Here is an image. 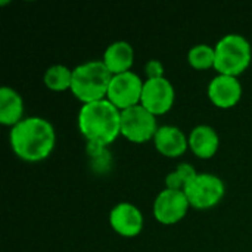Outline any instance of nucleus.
<instances>
[{
  "instance_id": "1",
  "label": "nucleus",
  "mask_w": 252,
  "mask_h": 252,
  "mask_svg": "<svg viewBox=\"0 0 252 252\" xmlns=\"http://www.w3.org/2000/svg\"><path fill=\"white\" fill-rule=\"evenodd\" d=\"M9 142L13 154L25 162L44 161L56 143L53 126L41 117H27L12 127Z\"/></svg>"
},
{
  "instance_id": "2",
  "label": "nucleus",
  "mask_w": 252,
  "mask_h": 252,
  "mask_svg": "<svg viewBox=\"0 0 252 252\" xmlns=\"http://www.w3.org/2000/svg\"><path fill=\"white\" fill-rule=\"evenodd\" d=\"M78 130L89 143L106 148L121 136V111L108 99L83 105L78 112Z\"/></svg>"
},
{
  "instance_id": "3",
  "label": "nucleus",
  "mask_w": 252,
  "mask_h": 252,
  "mask_svg": "<svg viewBox=\"0 0 252 252\" xmlns=\"http://www.w3.org/2000/svg\"><path fill=\"white\" fill-rule=\"evenodd\" d=\"M112 74L102 61H89L72 69L71 93L83 105L106 99Z\"/></svg>"
},
{
  "instance_id": "4",
  "label": "nucleus",
  "mask_w": 252,
  "mask_h": 252,
  "mask_svg": "<svg viewBox=\"0 0 252 252\" xmlns=\"http://www.w3.org/2000/svg\"><path fill=\"white\" fill-rule=\"evenodd\" d=\"M217 74L239 77L252 62L251 43L241 34H227L214 46Z\"/></svg>"
},
{
  "instance_id": "5",
  "label": "nucleus",
  "mask_w": 252,
  "mask_h": 252,
  "mask_svg": "<svg viewBox=\"0 0 252 252\" xmlns=\"http://www.w3.org/2000/svg\"><path fill=\"white\" fill-rule=\"evenodd\" d=\"M189 205L195 210H210L221 202L226 195L224 182L211 173H198V176L185 189Z\"/></svg>"
},
{
  "instance_id": "6",
  "label": "nucleus",
  "mask_w": 252,
  "mask_h": 252,
  "mask_svg": "<svg viewBox=\"0 0 252 252\" xmlns=\"http://www.w3.org/2000/svg\"><path fill=\"white\" fill-rule=\"evenodd\" d=\"M158 128L157 117L142 105L121 111V136L131 143L140 145L154 140Z\"/></svg>"
},
{
  "instance_id": "7",
  "label": "nucleus",
  "mask_w": 252,
  "mask_h": 252,
  "mask_svg": "<svg viewBox=\"0 0 252 252\" xmlns=\"http://www.w3.org/2000/svg\"><path fill=\"white\" fill-rule=\"evenodd\" d=\"M143 84L145 81L140 78V75L133 71L112 75L106 99L120 111H126L140 105Z\"/></svg>"
},
{
  "instance_id": "8",
  "label": "nucleus",
  "mask_w": 252,
  "mask_h": 252,
  "mask_svg": "<svg viewBox=\"0 0 252 252\" xmlns=\"http://www.w3.org/2000/svg\"><path fill=\"white\" fill-rule=\"evenodd\" d=\"M189 201L183 190L164 189L154 201V217L158 223L171 226L182 221L189 211Z\"/></svg>"
},
{
  "instance_id": "9",
  "label": "nucleus",
  "mask_w": 252,
  "mask_h": 252,
  "mask_svg": "<svg viewBox=\"0 0 252 252\" xmlns=\"http://www.w3.org/2000/svg\"><path fill=\"white\" fill-rule=\"evenodd\" d=\"M176 100L174 86L168 78L145 80L140 105L155 117L167 114Z\"/></svg>"
},
{
  "instance_id": "10",
  "label": "nucleus",
  "mask_w": 252,
  "mask_h": 252,
  "mask_svg": "<svg viewBox=\"0 0 252 252\" xmlns=\"http://www.w3.org/2000/svg\"><path fill=\"white\" fill-rule=\"evenodd\" d=\"M109 224L112 230L123 238H134L143 230V214L142 211L130 204L120 202L109 213Z\"/></svg>"
},
{
  "instance_id": "11",
  "label": "nucleus",
  "mask_w": 252,
  "mask_h": 252,
  "mask_svg": "<svg viewBox=\"0 0 252 252\" xmlns=\"http://www.w3.org/2000/svg\"><path fill=\"white\" fill-rule=\"evenodd\" d=\"M208 99L220 109H230L236 106L242 97V84L238 77L217 74L208 84Z\"/></svg>"
},
{
  "instance_id": "12",
  "label": "nucleus",
  "mask_w": 252,
  "mask_h": 252,
  "mask_svg": "<svg viewBox=\"0 0 252 252\" xmlns=\"http://www.w3.org/2000/svg\"><path fill=\"white\" fill-rule=\"evenodd\" d=\"M157 151L165 158H180L189 149V137L176 126H161L154 137Z\"/></svg>"
},
{
  "instance_id": "13",
  "label": "nucleus",
  "mask_w": 252,
  "mask_h": 252,
  "mask_svg": "<svg viewBox=\"0 0 252 252\" xmlns=\"http://www.w3.org/2000/svg\"><path fill=\"white\" fill-rule=\"evenodd\" d=\"M220 146V137L217 131L207 124L196 126L189 133V149L199 159L213 158Z\"/></svg>"
},
{
  "instance_id": "14",
  "label": "nucleus",
  "mask_w": 252,
  "mask_h": 252,
  "mask_svg": "<svg viewBox=\"0 0 252 252\" xmlns=\"http://www.w3.org/2000/svg\"><path fill=\"white\" fill-rule=\"evenodd\" d=\"M102 62L108 68V71L112 75L124 74L131 71V66L134 63V50L133 46L124 40L111 43L106 50L103 52Z\"/></svg>"
},
{
  "instance_id": "15",
  "label": "nucleus",
  "mask_w": 252,
  "mask_h": 252,
  "mask_svg": "<svg viewBox=\"0 0 252 252\" xmlns=\"http://www.w3.org/2000/svg\"><path fill=\"white\" fill-rule=\"evenodd\" d=\"M24 120V99L12 87L0 89V123L6 127H15Z\"/></svg>"
},
{
  "instance_id": "16",
  "label": "nucleus",
  "mask_w": 252,
  "mask_h": 252,
  "mask_svg": "<svg viewBox=\"0 0 252 252\" xmlns=\"http://www.w3.org/2000/svg\"><path fill=\"white\" fill-rule=\"evenodd\" d=\"M44 86L52 92H66L71 90L72 84V69L66 65H52L46 69L43 75Z\"/></svg>"
},
{
  "instance_id": "17",
  "label": "nucleus",
  "mask_w": 252,
  "mask_h": 252,
  "mask_svg": "<svg viewBox=\"0 0 252 252\" xmlns=\"http://www.w3.org/2000/svg\"><path fill=\"white\" fill-rule=\"evenodd\" d=\"M188 62L193 69L207 71L214 68L216 63V50L214 46L210 44H196L188 53Z\"/></svg>"
},
{
  "instance_id": "18",
  "label": "nucleus",
  "mask_w": 252,
  "mask_h": 252,
  "mask_svg": "<svg viewBox=\"0 0 252 252\" xmlns=\"http://www.w3.org/2000/svg\"><path fill=\"white\" fill-rule=\"evenodd\" d=\"M198 176V171L186 162L179 164L171 173L165 177V188L173 190H183L190 185V182Z\"/></svg>"
},
{
  "instance_id": "19",
  "label": "nucleus",
  "mask_w": 252,
  "mask_h": 252,
  "mask_svg": "<svg viewBox=\"0 0 252 252\" xmlns=\"http://www.w3.org/2000/svg\"><path fill=\"white\" fill-rule=\"evenodd\" d=\"M165 68L164 63L158 59H151L145 65V75L146 80H157V78H164Z\"/></svg>"
}]
</instances>
